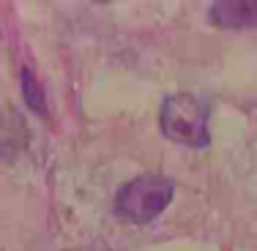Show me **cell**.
I'll list each match as a JSON object with an SVG mask.
<instances>
[{
  "label": "cell",
  "instance_id": "cell-2",
  "mask_svg": "<svg viewBox=\"0 0 257 251\" xmlns=\"http://www.w3.org/2000/svg\"><path fill=\"white\" fill-rule=\"evenodd\" d=\"M175 183L164 175H140L123 183L115 194V213L123 221L148 224L173 202Z\"/></svg>",
  "mask_w": 257,
  "mask_h": 251
},
{
  "label": "cell",
  "instance_id": "cell-4",
  "mask_svg": "<svg viewBox=\"0 0 257 251\" xmlns=\"http://www.w3.org/2000/svg\"><path fill=\"white\" fill-rule=\"evenodd\" d=\"M20 88H22V96H25L28 107L33 109V112L44 115L47 112V101H44V90H41L39 79L30 69H22L20 71Z\"/></svg>",
  "mask_w": 257,
  "mask_h": 251
},
{
  "label": "cell",
  "instance_id": "cell-1",
  "mask_svg": "<svg viewBox=\"0 0 257 251\" xmlns=\"http://www.w3.org/2000/svg\"><path fill=\"white\" fill-rule=\"evenodd\" d=\"M208 101L194 93L167 96L159 109V128L167 139L186 148H205L211 142L208 131Z\"/></svg>",
  "mask_w": 257,
  "mask_h": 251
},
{
  "label": "cell",
  "instance_id": "cell-3",
  "mask_svg": "<svg viewBox=\"0 0 257 251\" xmlns=\"http://www.w3.org/2000/svg\"><path fill=\"white\" fill-rule=\"evenodd\" d=\"M208 20L224 30H257V0H219Z\"/></svg>",
  "mask_w": 257,
  "mask_h": 251
}]
</instances>
